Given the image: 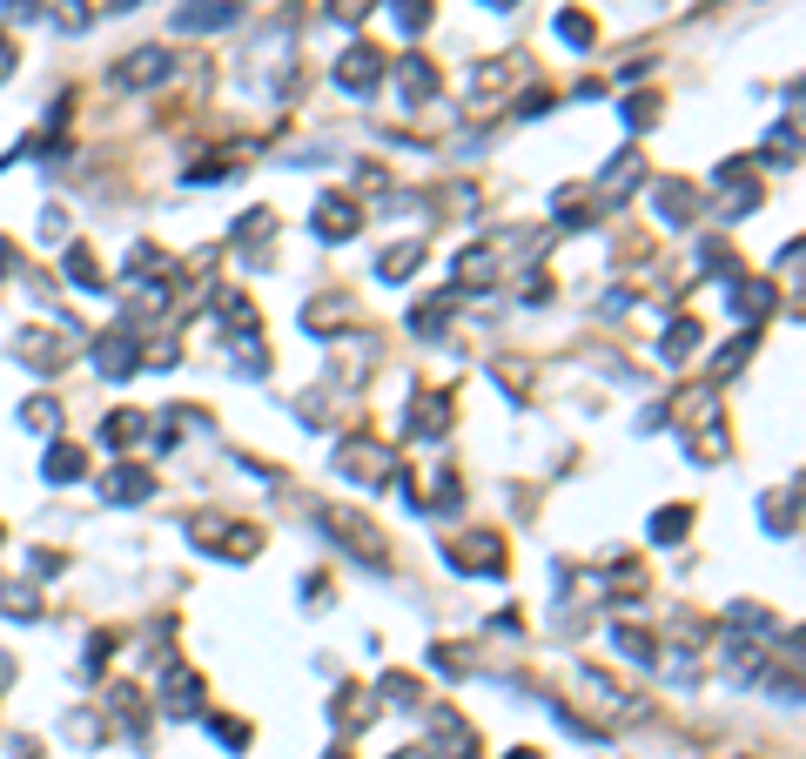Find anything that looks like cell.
Segmentation results:
<instances>
[{
    "label": "cell",
    "instance_id": "cell-1",
    "mask_svg": "<svg viewBox=\"0 0 806 759\" xmlns=\"http://www.w3.org/2000/svg\"><path fill=\"white\" fill-rule=\"evenodd\" d=\"M337 471H343V477H357V484H370V491L403 484L396 451H390V444H377V438H343V444H337Z\"/></svg>",
    "mask_w": 806,
    "mask_h": 759
},
{
    "label": "cell",
    "instance_id": "cell-2",
    "mask_svg": "<svg viewBox=\"0 0 806 759\" xmlns=\"http://www.w3.org/2000/svg\"><path fill=\"white\" fill-rule=\"evenodd\" d=\"M189 538H195L209 558H256V551H263V531H256V525H235V518H215V512L189 518Z\"/></svg>",
    "mask_w": 806,
    "mask_h": 759
},
{
    "label": "cell",
    "instance_id": "cell-3",
    "mask_svg": "<svg viewBox=\"0 0 806 759\" xmlns=\"http://www.w3.org/2000/svg\"><path fill=\"white\" fill-rule=\"evenodd\" d=\"M88 357H95V377H108V383L135 377V363H141V323H115V329H102Z\"/></svg>",
    "mask_w": 806,
    "mask_h": 759
},
{
    "label": "cell",
    "instance_id": "cell-4",
    "mask_svg": "<svg viewBox=\"0 0 806 759\" xmlns=\"http://www.w3.org/2000/svg\"><path fill=\"white\" fill-rule=\"evenodd\" d=\"M505 256H511V242H505V235H484V242H470L464 256L450 263V270H457V283H450V289H491V283L505 276Z\"/></svg>",
    "mask_w": 806,
    "mask_h": 759
},
{
    "label": "cell",
    "instance_id": "cell-5",
    "mask_svg": "<svg viewBox=\"0 0 806 759\" xmlns=\"http://www.w3.org/2000/svg\"><path fill=\"white\" fill-rule=\"evenodd\" d=\"M322 531H330L343 551H357L363 565H390V551H383L377 525H370V518H357V512H322Z\"/></svg>",
    "mask_w": 806,
    "mask_h": 759
},
{
    "label": "cell",
    "instance_id": "cell-6",
    "mask_svg": "<svg viewBox=\"0 0 806 759\" xmlns=\"http://www.w3.org/2000/svg\"><path fill=\"white\" fill-rule=\"evenodd\" d=\"M444 431H450V397H444V390H417L411 403H403V438L437 444Z\"/></svg>",
    "mask_w": 806,
    "mask_h": 759
},
{
    "label": "cell",
    "instance_id": "cell-7",
    "mask_svg": "<svg viewBox=\"0 0 806 759\" xmlns=\"http://www.w3.org/2000/svg\"><path fill=\"white\" fill-rule=\"evenodd\" d=\"M712 189H719V202H725V222H740V215L760 209V182H753L746 161H725L719 176H712Z\"/></svg>",
    "mask_w": 806,
    "mask_h": 759
},
{
    "label": "cell",
    "instance_id": "cell-8",
    "mask_svg": "<svg viewBox=\"0 0 806 759\" xmlns=\"http://www.w3.org/2000/svg\"><path fill=\"white\" fill-rule=\"evenodd\" d=\"M444 558H450L457 571H505V538H491V531H464V538L444 545Z\"/></svg>",
    "mask_w": 806,
    "mask_h": 759
},
{
    "label": "cell",
    "instance_id": "cell-9",
    "mask_svg": "<svg viewBox=\"0 0 806 759\" xmlns=\"http://www.w3.org/2000/svg\"><path fill=\"white\" fill-rule=\"evenodd\" d=\"M235 21H242V0H182V8H176L182 34H222Z\"/></svg>",
    "mask_w": 806,
    "mask_h": 759
},
{
    "label": "cell",
    "instance_id": "cell-10",
    "mask_svg": "<svg viewBox=\"0 0 806 759\" xmlns=\"http://www.w3.org/2000/svg\"><path fill=\"white\" fill-rule=\"evenodd\" d=\"M309 229H316L322 242H350V235L363 229V209H357V196H322V202H316V215H309Z\"/></svg>",
    "mask_w": 806,
    "mask_h": 759
},
{
    "label": "cell",
    "instance_id": "cell-11",
    "mask_svg": "<svg viewBox=\"0 0 806 759\" xmlns=\"http://www.w3.org/2000/svg\"><path fill=\"white\" fill-rule=\"evenodd\" d=\"M176 74V54L169 48H141L115 67V88H155V81H169Z\"/></svg>",
    "mask_w": 806,
    "mask_h": 759
},
{
    "label": "cell",
    "instance_id": "cell-12",
    "mask_svg": "<svg viewBox=\"0 0 806 759\" xmlns=\"http://www.w3.org/2000/svg\"><path fill=\"white\" fill-rule=\"evenodd\" d=\"M377 81H383V54L377 48H350L337 61V88L343 95H377Z\"/></svg>",
    "mask_w": 806,
    "mask_h": 759
},
{
    "label": "cell",
    "instance_id": "cell-13",
    "mask_svg": "<svg viewBox=\"0 0 806 759\" xmlns=\"http://www.w3.org/2000/svg\"><path fill=\"white\" fill-rule=\"evenodd\" d=\"M161 713H176V719L202 713V672H189V665H169V679H161Z\"/></svg>",
    "mask_w": 806,
    "mask_h": 759
},
{
    "label": "cell",
    "instance_id": "cell-14",
    "mask_svg": "<svg viewBox=\"0 0 806 759\" xmlns=\"http://www.w3.org/2000/svg\"><path fill=\"white\" fill-rule=\"evenodd\" d=\"M725 303H733V316L753 329V323L780 303V283H740V276H725Z\"/></svg>",
    "mask_w": 806,
    "mask_h": 759
},
{
    "label": "cell",
    "instance_id": "cell-15",
    "mask_svg": "<svg viewBox=\"0 0 806 759\" xmlns=\"http://www.w3.org/2000/svg\"><path fill=\"white\" fill-rule=\"evenodd\" d=\"M350 316H357V303H350L343 289H330V296H316V303L303 309V329H309V336H337V329H350Z\"/></svg>",
    "mask_w": 806,
    "mask_h": 759
},
{
    "label": "cell",
    "instance_id": "cell-16",
    "mask_svg": "<svg viewBox=\"0 0 806 759\" xmlns=\"http://www.w3.org/2000/svg\"><path fill=\"white\" fill-rule=\"evenodd\" d=\"M431 732H437V759H470V752H477L470 719H457L450 706H437V713H431Z\"/></svg>",
    "mask_w": 806,
    "mask_h": 759
},
{
    "label": "cell",
    "instance_id": "cell-17",
    "mask_svg": "<svg viewBox=\"0 0 806 759\" xmlns=\"http://www.w3.org/2000/svg\"><path fill=\"white\" fill-rule=\"evenodd\" d=\"M638 176H645V168H638V148H618L612 168H598V202H625V196L638 189Z\"/></svg>",
    "mask_w": 806,
    "mask_h": 759
},
{
    "label": "cell",
    "instance_id": "cell-18",
    "mask_svg": "<svg viewBox=\"0 0 806 759\" xmlns=\"http://www.w3.org/2000/svg\"><path fill=\"white\" fill-rule=\"evenodd\" d=\"M21 357H28L34 370H61V363H67V336H54L47 323H34V329H21Z\"/></svg>",
    "mask_w": 806,
    "mask_h": 759
},
{
    "label": "cell",
    "instance_id": "cell-19",
    "mask_svg": "<svg viewBox=\"0 0 806 759\" xmlns=\"http://www.w3.org/2000/svg\"><path fill=\"white\" fill-rule=\"evenodd\" d=\"M148 491H155V477H148L141 464H115V471L102 477V497H108V504H141Z\"/></svg>",
    "mask_w": 806,
    "mask_h": 759
},
{
    "label": "cell",
    "instance_id": "cell-20",
    "mask_svg": "<svg viewBox=\"0 0 806 759\" xmlns=\"http://www.w3.org/2000/svg\"><path fill=\"white\" fill-rule=\"evenodd\" d=\"M396 88H403V102H431L444 81H437V67L424 61V54H403V67H396Z\"/></svg>",
    "mask_w": 806,
    "mask_h": 759
},
{
    "label": "cell",
    "instance_id": "cell-21",
    "mask_svg": "<svg viewBox=\"0 0 806 759\" xmlns=\"http://www.w3.org/2000/svg\"><path fill=\"white\" fill-rule=\"evenodd\" d=\"M692 215H699V189L692 182H659V222L692 229Z\"/></svg>",
    "mask_w": 806,
    "mask_h": 759
},
{
    "label": "cell",
    "instance_id": "cell-22",
    "mask_svg": "<svg viewBox=\"0 0 806 759\" xmlns=\"http://www.w3.org/2000/svg\"><path fill=\"white\" fill-rule=\"evenodd\" d=\"M41 477H47V484H74V477H88V451H81V444H47Z\"/></svg>",
    "mask_w": 806,
    "mask_h": 759
},
{
    "label": "cell",
    "instance_id": "cell-23",
    "mask_svg": "<svg viewBox=\"0 0 806 759\" xmlns=\"http://www.w3.org/2000/svg\"><path fill=\"white\" fill-rule=\"evenodd\" d=\"M417 263H424V242H396V249H383V256H377V276L383 283H411Z\"/></svg>",
    "mask_w": 806,
    "mask_h": 759
},
{
    "label": "cell",
    "instance_id": "cell-24",
    "mask_svg": "<svg viewBox=\"0 0 806 759\" xmlns=\"http://www.w3.org/2000/svg\"><path fill=\"white\" fill-rule=\"evenodd\" d=\"M269 235H276V215H269V209H250V215L235 222V249H250V256H263Z\"/></svg>",
    "mask_w": 806,
    "mask_h": 759
},
{
    "label": "cell",
    "instance_id": "cell-25",
    "mask_svg": "<svg viewBox=\"0 0 806 759\" xmlns=\"http://www.w3.org/2000/svg\"><path fill=\"white\" fill-rule=\"evenodd\" d=\"M692 350H699V323H692V316H679V323H672V329L659 336V357H666V363L679 370V363H686Z\"/></svg>",
    "mask_w": 806,
    "mask_h": 759
},
{
    "label": "cell",
    "instance_id": "cell-26",
    "mask_svg": "<svg viewBox=\"0 0 806 759\" xmlns=\"http://www.w3.org/2000/svg\"><path fill=\"white\" fill-rule=\"evenodd\" d=\"M141 431H148L141 410H115L108 424H102V444H108V451H128V444H141Z\"/></svg>",
    "mask_w": 806,
    "mask_h": 759
},
{
    "label": "cell",
    "instance_id": "cell-27",
    "mask_svg": "<svg viewBox=\"0 0 806 759\" xmlns=\"http://www.w3.org/2000/svg\"><path fill=\"white\" fill-rule=\"evenodd\" d=\"M450 309H457V289H444V296H431V303H417V309H411V329H417V336H444V323H450Z\"/></svg>",
    "mask_w": 806,
    "mask_h": 759
},
{
    "label": "cell",
    "instance_id": "cell-28",
    "mask_svg": "<svg viewBox=\"0 0 806 759\" xmlns=\"http://www.w3.org/2000/svg\"><path fill=\"white\" fill-rule=\"evenodd\" d=\"M67 283H74V289H88V296H102V289H108V276H102V270H95V256H88V242H74V249H67Z\"/></svg>",
    "mask_w": 806,
    "mask_h": 759
},
{
    "label": "cell",
    "instance_id": "cell-29",
    "mask_svg": "<svg viewBox=\"0 0 806 759\" xmlns=\"http://www.w3.org/2000/svg\"><path fill=\"white\" fill-rule=\"evenodd\" d=\"M760 518H766V531H773V538H793V525H799V491L766 497V504H760Z\"/></svg>",
    "mask_w": 806,
    "mask_h": 759
},
{
    "label": "cell",
    "instance_id": "cell-30",
    "mask_svg": "<svg viewBox=\"0 0 806 759\" xmlns=\"http://www.w3.org/2000/svg\"><path fill=\"white\" fill-rule=\"evenodd\" d=\"M558 41H564V48H592V41H598L592 14H585V8H558Z\"/></svg>",
    "mask_w": 806,
    "mask_h": 759
},
{
    "label": "cell",
    "instance_id": "cell-31",
    "mask_svg": "<svg viewBox=\"0 0 806 759\" xmlns=\"http://www.w3.org/2000/svg\"><path fill=\"white\" fill-rule=\"evenodd\" d=\"M21 424L41 431V438H54V431H61V403H54V397H28V403H21Z\"/></svg>",
    "mask_w": 806,
    "mask_h": 759
},
{
    "label": "cell",
    "instance_id": "cell-32",
    "mask_svg": "<svg viewBox=\"0 0 806 759\" xmlns=\"http://www.w3.org/2000/svg\"><path fill=\"white\" fill-rule=\"evenodd\" d=\"M390 706H424V679H411V672H383V686H377Z\"/></svg>",
    "mask_w": 806,
    "mask_h": 759
},
{
    "label": "cell",
    "instance_id": "cell-33",
    "mask_svg": "<svg viewBox=\"0 0 806 759\" xmlns=\"http://www.w3.org/2000/svg\"><path fill=\"white\" fill-rule=\"evenodd\" d=\"M686 531H692V504H672V512L653 518V545H679Z\"/></svg>",
    "mask_w": 806,
    "mask_h": 759
},
{
    "label": "cell",
    "instance_id": "cell-34",
    "mask_svg": "<svg viewBox=\"0 0 806 759\" xmlns=\"http://www.w3.org/2000/svg\"><path fill=\"white\" fill-rule=\"evenodd\" d=\"M215 309H222V323H229L235 336H250V329H256V303H250V296H235V289H222V303H215Z\"/></svg>",
    "mask_w": 806,
    "mask_h": 759
},
{
    "label": "cell",
    "instance_id": "cell-35",
    "mask_svg": "<svg viewBox=\"0 0 806 759\" xmlns=\"http://www.w3.org/2000/svg\"><path fill=\"white\" fill-rule=\"evenodd\" d=\"M612 645H618L632 665H653V658H659V652H653V632H638V625H618V632H612Z\"/></svg>",
    "mask_w": 806,
    "mask_h": 759
},
{
    "label": "cell",
    "instance_id": "cell-36",
    "mask_svg": "<svg viewBox=\"0 0 806 759\" xmlns=\"http://www.w3.org/2000/svg\"><path fill=\"white\" fill-rule=\"evenodd\" d=\"M0 612H8V619H41L34 584H0Z\"/></svg>",
    "mask_w": 806,
    "mask_h": 759
},
{
    "label": "cell",
    "instance_id": "cell-37",
    "mask_svg": "<svg viewBox=\"0 0 806 759\" xmlns=\"http://www.w3.org/2000/svg\"><path fill=\"white\" fill-rule=\"evenodd\" d=\"M390 14H396L403 34H424L431 28V0H390Z\"/></svg>",
    "mask_w": 806,
    "mask_h": 759
},
{
    "label": "cell",
    "instance_id": "cell-38",
    "mask_svg": "<svg viewBox=\"0 0 806 759\" xmlns=\"http://www.w3.org/2000/svg\"><path fill=\"white\" fill-rule=\"evenodd\" d=\"M625 122H632V128H653V122H659V102H653V95H632V102H625Z\"/></svg>",
    "mask_w": 806,
    "mask_h": 759
},
{
    "label": "cell",
    "instance_id": "cell-39",
    "mask_svg": "<svg viewBox=\"0 0 806 759\" xmlns=\"http://www.w3.org/2000/svg\"><path fill=\"white\" fill-rule=\"evenodd\" d=\"M209 732H215L222 746H250V726H242V719H209Z\"/></svg>",
    "mask_w": 806,
    "mask_h": 759
},
{
    "label": "cell",
    "instance_id": "cell-40",
    "mask_svg": "<svg viewBox=\"0 0 806 759\" xmlns=\"http://www.w3.org/2000/svg\"><path fill=\"white\" fill-rule=\"evenodd\" d=\"M330 14H337V21H363V14H370V0H330Z\"/></svg>",
    "mask_w": 806,
    "mask_h": 759
},
{
    "label": "cell",
    "instance_id": "cell-41",
    "mask_svg": "<svg viewBox=\"0 0 806 759\" xmlns=\"http://www.w3.org/2000/svg\"><path fill=\"white\" fill-rule=\"evenodd\" d=\"M431 665H437V672H464V652H450V645H437V652H431Z\"/></svg>",
    "mask_w": 806,
    "mask_h": 759
},
{
    "label": "cell",
    "instance_id": "cell-42",
    "mask_svg": "<svg viewBox=\"0 0 806 759\" xmlns=\"http://www.w3.org/2000/svg\"><path fill=\"white\" fill-rule=\"evenodd\" d=\"M14 67H21V54H14V41H8V34H0V81H8Z\"/></svg>",
    "mask_w": 806,
    "mask_h": 759
},
{
    "label": "cell",
    "instance_id": "cell-43",
    "mask_svg": "<svg viewBox=\"0 0 806 759\" xmlns=\"http://www.w3.org/2000/svg\"><path fill=\"white\" fill-rule=\"evenodd\" d=\"M8 8H14V14H41V8H47V0H8Z\"/></svg>",
    "mask_w": 806,
    "mask_h": 759
},
{
    "label": "cell",
    "instance_id": "cell-44",
    "mask_svg": "<svg viewBox=\"0 0 806 759\" xmlns=\"http://www.w3.org/2000/svg\"><path fill=\"white\" fill-rule=\"evenodd\" d=\"M8 263H14V242H0V276H8Z\"/></svg>",
    "mask_w": 806,
    "mask_h": 759
},
{
    "label": "cell",
    "instance_id": "cell-45",
    "mask_svg": "<svg viewBox=\"0 0 806 759\" xmlns=\"http://www.w3.org/2000/svg\"><path fill=\"white\" fill-rule=\"evenodd\" d=\"M396 759H431V752H424V746H411V752H396Z\"/></svg>",
    "mask_w": 806,
    "mask_h": 759
},
{
    "label": "cell",
    "instance_id": "cell-46",
    "mask_svg": "<svg viewBox=\"0 0 806 759\" xmlns=\"http://www.w3.org/2000/svg\"><path fill=\"white\" fill-rule=\"evenodd\" d=\"M484 8H498V14H505V8H518V0H484Z\"/></svg>",
    "mask_w": 806,
    "mask_h": 759
},
{
    "label": "cell",
    "instance_id": "cell-47",
    "mask_svg": "<svg viewBox=\"0 0 806 759\" xmlns=\"http://www.w3.org/2000/svg\"><path fill=\"white\" fill-rule=\"evenodd\" d=\"M511 759H538V752H531V746H518V752H511Z\"/></svg>",
    "mask_w": 806,
    "mask_h": 759
},
{
    "label": "cell",
    "instance_id": "cell-48",
    "mask_svg": "<svg viewBox=\"0 0 806 759\" xmlns=\"http://www.w3.org/2000/svg\"><path fill=\"white\" fill-rule=\"evenodd\" d=\"M322 759H350V752H322Z\"/></svg>",
    "mask_w": 806,
    "mask_h": 759
}]
</instances>
